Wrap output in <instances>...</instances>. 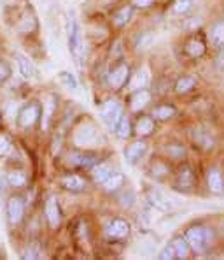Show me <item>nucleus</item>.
<instances>
[{"instance_id": "1", "label": "nucleus", "mask_w": 224, "mask_h": 260, "mask_svg": "<svg viewBox=\"0 0 224 260\" xmlns=\"http://www.w3.org/2000/svg\"><path fill=\"white\" fill-rule=\"evenodd\" d=\"M212 234L208 229H203V227H193L186 232V241L188 244L196 251V253H203L207 250V244L210 241Z\"/></svg>"}, {"instance_id": "2", "label": "nucleus", "mask_w": 224, "mask_h": 260, "mask_svg": "<svg viewBox=\"0 0 224 260\" xmlns=\"http://www.w3.org/2000/svg\"><path fill=\"white\" fill-rule=\"evenodd\" d=\"M74 141H75V144H77V146H81V148L95 146V144H97V141H98L97 128H95L91 123H82L81 127L75 130Z\"/></svg>"}, {"instance_id": "3", "label": "nucleus", "mask_w": 224, "mask_h": 260, "mask_svg": "<svg viewBox=\"0 0 224 260\" xmlns=\"http://www.w3.org/2000/svg\"><path fill=\"white\" fill-rule=\"evenodd\" d=\"M121 116H123V108H121V104L117 101H109L102 106L100 118H102V121H105V123L109 125V127L116 128V125H117V121L121 120Z\"/></svg>"}, {"instance_id": "4", "label": "nucleus", "mask_w": 224, "mask_h": 260, "mask_svg": "<svg viewBox=\"0 0 224 260\" xmlns=\"http://www.w3.org/2000/svg\"><path fill=\"white\" fill-rule=\"evenodd\" d=\"M39 118H40V106L28 104L20 111V114H18V123H20V127L23 128H30L37 123Z\"/></svg>"}, {"instance_id": "5", "label": "nucleus", "mask_w": 224, "mask_h": 260, "mask_svg": "<svg viewBox=\"0 0 224 260\" xmlns=\"http://www.w3.org/2000/svg\"><path fill=\"white\" fill-rule=\"evenodd\" d=\"M68 48L75 56H79L82 53V37H81V28H79L77 21L72 20L70 26H68Z\"/></svg>"}, {"instance_id": "6", "label": "nucleus", "mask_w": 224, "mask_h": 260, "mask_svg": "<svg viewBox=\"0 0 224 260\" xmlns=\"http://www.w3.org/2000/svg\"><path fill=\"white\" fill-rule=\"evenodd\" d=\"M46 218H48V223L51 229H56L62 221V213H60V206L55 195L48 197V201H46Z\"/></svg>"}, {"instance_id": "7", "label": "nucleus", "mask_w": 224, "mask_h": 260, "mask_svg": "<svg viewBox=\"0 0 224 260\" xmlns=\"http://www.w3.org/2000/svg\"><path fill=\"white\" fill-rule=\"evenodd\" d=\"M23 213H25V206L20 197H11L7 202V216L13 225H18L23 220Z\"/></svg>"}, {"instance_id": "8", "label": "nucleus", "mask_w": 224, "mask_h": 260, "mask_svg": "<svg viewBox=\"0 0 224 260\" xmlns=\"http://www.w3.org/2000/svg\"><path fill=\"white\" fill-rule=\"evenodd\" d=\"M128 76H130L128 65H119V67L114 69L111 72V76H109V85H111L114 90H119V88L128 81Z\"/></svg>"}, {"instance_id": "9", "label": "nucleus", "mask_w": 224, "mask_h": 260, "mask_svg": "<svg viewBox=\"0 0 224 260\" xmlns=\"http://www.w3.org/2000/svg\"><path fill=\"white\" fill-rule=\"evenodd\" d=\"M107 234L109 238L114 239H123L130 234V223L124 220H112L111 223L107 225Z\"/></svg>"}, {"instance_id": "10", "label": "nucleus", "mask_w": 224, "mask_h": 260, "mask_svg": "<svg viewBox=\"0 0 224 260\" xmlns=\"http://www.w3.org/2000/svg\"><path fill=\"white\" fill-rule=\"evenodd\" d=\"M147 201H149L151 206H154L156 209H159V211H163V213L172 211V204H170V201L163 193L156 192V190H151V192L147 193Z\"/></svg>"}, {"instance_id": "11", "label": "nucleus", "mask_w": 224, "mask_h": 260, "mask_svg": "<svg viewBox=\"0 0 224 260\" xmlns=\"http://www.w3.org/2000/svg\"><path fill=\"white\" fill-rule=\"evenodd\" d=\"M146 150H147L146 143H142V141H137V143L130 144V146L126 148V151H124V156H126V160L130 164H135L137 160H140V156H144Z\"/></svg>"}, {"instance_id": "12", "label": "nucleus", "mask_w": 224, "mask_h": 260, "mask_svg": "<svg viewBox=\"0 0 224 260\" xmlns=\"http://www.w3.org/2000/svg\"><path fill=\"white\" fill-rule=\"evenodd\" d=\"M62 186L68 192H74V193H79L86 188V183L84 179H81L79 176H65L62 179Z\"/></svg>"}, {"instance_id": "13", "label": "nucleus", "mask_w": 224, "mask_h": 260, "mask_svg": "<svg viewBox=\"0 0 224 260\" xmlns=\"http://www.w3.org/2000/svg\"><path fill=\"white\" fill-rule=\"evenodd\" d=\"M207 181H208V188H210L214 193H222L224 192V179H222V174L219 173L217 169L208 171Z\"/></svg>"}, {"instance_id": "14", "label": "nucleus", "mask_w": 224, "mask_h": 260, "mask_svg": "<svg viewBox=\"0 0 224 260\" xmlns=\"http://www.w3.org/2000/svg\"><path fill=\"white\" fill-rule=\"evenodd\" d=\"M16 56V60H18V67H20V72H21V76L23 78H35L37 76V69L33 67V63L30 62L26 56H23V55H14Z\"/></svg>"}, {"instance_id": "15", "label": "nucleus", "mask_w": 224, "mask_h": 260, "mask_svg": "<svg viewBox=\"0 0 224 260\" xmlns=\"http://www.w3.org/2000/svg\"><path fill=\"white\" fill-rule=\"evenodd\" d=\"M193 181H195V178H193L191 169L184 166L179 171V176H177V186H179V190H189L193 188Z\"/></svg>"}, {"instance_id": "16", "label": "nucleus", "mask_w": 224, "mask_h": 260, "mask_svg": "<svg viewBox=\"0 0 224 260\" xmlns=\"http://www.w3.org/2000/svg\"><path fill=\"white\" fill-rule=\"evenodd\" d=\"M149 101H151V95H149V91H146L142 88V90H139L137 93L131 97V109L133 111H140V109H144L147 104H149Z\"/></svg>"}, {"instance_id": "17", "label": "nucleus", "mask_w": 224, "mask_h": 260, "mask_svg": "<svg viewBox=\"0 0 224 260\" xmlns=\"http://www.w3.org/2000/svg\"><path fill=\"white\" fill-rule=\"evenodd\" d=\"M123 183H124L123 174H119V173H112V174L109 176V178L104 181V188L107 190V192H114V190L121 188V185H123Z\"/></svg>"}, {"instance_id": "18", "label": "nucleus", "mask_w": 224, "mask_h": 260, "mask_svg": "<svg viewBox=\"0 0 224 260\" xmlns=\"http://www.w3.org/2000/svg\"><path fill=\"white\" fill-rule=\"evenodd\" d=\"M111 174H112V167L109 166V164H100V166L95 167V171H93V178H95V181H98V183H104Z\"/></svg>"}, {"instance_id": "19", "label": "nucleus", "mask_w": 224, "mask_h": 260, "mask_svg": "<svg viewBox=\"0 0 224 260\" xmlns=\"http://www.w3.org/2000/svg\"><path fill=\"white\" fill-rule=\"evenodd\" d=\"M186 51H188L189 56H193V58H196V56H202L205 53V44L202 43V41H189L188 46H186Z\"/></svg>"}, {"instance_id": "20", "label": "nucleus", "mask_w": 224, "mask_h": 260, "mask_svg": "<svg viewBox=\"0 0 224 260\" xmlns=\"http://www.w3.org/2000/svg\"><path fill=\"white\" fill-rule=\"evenodd\" d=\"M131 14H133V9H131V7H123V9H119L116 14H114V23L119 26L126 25V23L131 20Z\"/></svg>"}, {"instance_id": "21", "label": "nucleus", "mask_w": 224, "mask_h": 260, "mask_svg": "<svg viewBox=\"0 0 224 260\" xmlns=\"http://www.w3.org/2000/svg\"><path fill=\"white\" fill-rule=\"evenodd\" d=\"M135 130H137V134H139V136H149V134L154 130L153 120H151V118H140Z\"/></svg>"}, {"instance_id": "22", "label": "nucleus", "mask_w": 224, "mask_h": 260, "mask_svg": "<svg viewBox=\"0 0 224 260\" xmlns=\"http://www.w3.org/2000/svg\"><path fill=\"white\" fill-rule=\"evenodd\" d=\"M70 158H74L72 160V164H77V166H81V167H89V166H93L97 160H95V156L93 155H88V153H75V155H72Z\"/></svg>"}, {"instance_id": "23", "label": "nucleus", "mask_w": 224, "mask_h": 260, "mask_svg": "<svg viewBox=\"0 0 224 260\" xmlns=\"http://www.w3.org/2000/svg\"><path fill=\"white\" fill-rule=\"evenodd\" d=\"M173 248H175V253H177V258H186L188 257V253H189V244H188V241L186 239H175L173 241Z\"/></svg>"}, {"instance_id": "24", "label": "nucleus", "mask_w": 224, "mask_h": 260, "mask_svg": "<svg viewBox=\"0 0 224 260\" xmlns=\"http://www.w3.org/2000/svg\"><path fill=\"white\" fill-rule=\"evenodd\" d=\"M116 132H117V136H119L121 139H126V137L130 136V132H131L130 120H128V118L121 116V120L117 121V125H116Z\"/></svg>"}, {"instance_id": "25", "label": "nucleus", "mask_w": 224, "mask_h": 260, "mask_svg": "<svg viewBox=\"0 0 224 260\" xmlns=\"http://www.w3.org/2000/svg\"><path fill=\"white\" fill-rule=\"evenodd\" d=\"M147 81H149V76H147V71H146V69H142V71H139V72L135 74L131 86H133V90H142V88L147 85Z\"/></svg>"}, {"instance_id": "26", "label": "nucleus", "mask_w": 224, "mask_h": 260, "mask_svg": "<svg viewBox=\"0 0 224 260\" xmlns=\"http://www.w3.org/2000/svg\"><path fill=\"white\" fill-rule=\"evenodd\" d=\"M7 181H9L11 186L18 188V186H23L26 183V176L23 173H20V171H14V173L7 174Z\"/></svg>"}, {"instance_id": "27", "label": "nucleus", "mask_w": 224, "mask_h": 260, "mask_svg": "<svg viewBox=\"0 0 224 260\" xmlns=\"http://www.w3.org/2000/svg\"><path fill=\"white\" fill-rule=\"evenodd\" d=\"M60 81L67 88H70V90H77V79H75V76L70 74V72H67V71L60 72Z\"/></svg>"}, {"instance_id": "28", "label": "nucleus", "mask_w": 224, "mask_h": 260, "mask_svg": "<svg viewBox=\"0 0 224 260\" xmlns=\"http://www.w3.org/2000/svg\"><path fill=\"white\" fill-rule=\"evenodd\" d=\"M173 114H175V109H173L172 106H159V108H156V111H154V116H156L158 120H168Z\"/></svg>"}, {"instance_id": "29", "label": "nucleus", "mask_w": 224, "mask_h": 260, "mask_svg": "<svg viewBox=\"0 0 224 260\" xmlns=\"http://www.w3.org/2000/svg\"><path fill=\"white\" fill-rule=\"evenodd\" d=\"M195 86V79L193 78H181L179 81H177V86H175V90L179 91V93H186V91H189L191 88Z\"/></svg>"}, {"instance_id": "30", "label": "nucleus", "mask_w": 224, "mask_h": 260, "mask_svg": "<svg viewBox=\"0 0 224 260\" xmlns=\"http://www.w3.org/2000/svg\"><path fill=\"white\" fill-rule=\"evenodd\" d=\"M191 6H193V0H175L173 2V13L184 14L191 9Z\"/></svg>"}, {"instance_id": "31", "label": "nucleus", "mask_w": 224, "mask_h": 260, "mask_svg": "<svg viewBox=\"0 0 224 260\" xmlns=\"http://www.w3.org/2000/svg\"><path fill=\"white\" fill-rule=\"evenodd\" d=\"M159 258H161V260L177 258V253H175V248H173V244H168V246L163 248V250L159 251Z\"/></svg>"}, {"instance_id": "32", "label": "nucleus", "mask_w": 224, "mask_h": 260, "mask_svg": "<svg viewBox=\"0 0 224 260\" xmlns=\"http://www.w3.org/2000/svg\"><path fill=\"white\" fill-rule=\"evenodd\" d=\"M153 43V36L151 34H142V36L137 37V48H147Z\"/></svg>"}, {"instance_id": "33", "label": "nucleus", "mask_w": 224, "mask_h": 260, "mask_svg": "<svg viewBox=\"0 0 224 260\" xmlns=\"http://www.w3.org/2000/svg\"><path fill=\"white\" fill-rule=\"evenodd\" d=\"M214 37L217 43L224 44V23H219V25L214 28Z\"/></svg>"}, {"instance_id": "34", "label": "nucleus", "mask_w": 224, "mask_h": 260, "mask_svg": "<svg viewBox=\"0 0 224 260\" xmlns=\"http://www.w3.org/2000/svg\"><path fill=\"white\" fill-rule=\"evenodd\" d=\"M9 148H11L9 139H7L6 136H2V134H0V156L6 155V153L9 151Z\"/></svg>"}, {"instance_id": "35", "label": "nucleus", "mask_w": 224, "mask_h": 260, "mask_svg": "<svg viewBox=\"0 0 224 260\" xmlns=\"http://www.w3.org/2000/svg\"><path fill=\"white\" fill-rule=\"evenodd\" d=\"M33 28H35V21H33L32 18H26V20L23 21V25H20V32H32Z\"/></svg>"}, {"instance_id": "36", "label": "nucleus", "mask_w": 224, "mask_h": 260, "mask_svg": "<svg viewBox=\"0 0 224 260\" xmlns=\"http://www.w3.org/2000/svg\"><path fill=\"white\" fill-rule=\"evenodd\" d=\"M9 72H11V71H9V67H7L6 63L0 62V83H4L7 78H9Z\"/></svg>"}, {"instance_id": "37", "label": "nucleus", "mask_w": 224, "mask_h": 260, "mask_svg": "<svg viewBox=\"0 0 224 260\" xmlns=\"http://www.w3.org/2000/svg\"><path fill=\"white\" fill-rule=\"evenodd\" d=\"M26 258H40V251L37 250V248H30L28 251L25 253Z\"/></svg>"}, {"instance_id": "38", "label": "nucleus", "mask_w": 224, "mask_h": 260, "mask_svg": "<svg viewBox=\"0 0 224 260\" xmlns=\"http://www.w3.org/2000/svg\"><path fill=\"white\" fill-rule=\"evenodd\" d=\"M151 2H153V0H133V4L139 7H147V6H151Z\"/></svg>"}]
</instances>
